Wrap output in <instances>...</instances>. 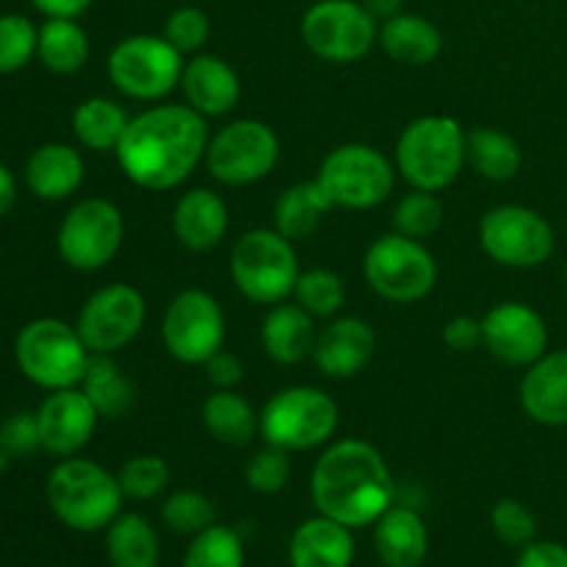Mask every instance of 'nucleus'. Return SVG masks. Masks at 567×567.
Returning <instances> with one entry per match:
<instances>
[{"instance_id": "obj_21", "label": "nucleus", "mask_w": 567, "mask_h": 567, "mask_svg": "<svg viewBox=\"0 0 567 567\" xmlns=\"http://www.w3.org/2000/svg\"><path fill=\"white\" fill-rule=\"evenodd\" d=\"M520 408L543 426H567V349L546 352L520 380Z\"/></svg>"}, {"instance_id": "obj_33", "label": "nucleus", "mask_w": 567, "mask_h": 567, "mask_svg": "<svg viewBox=\"0 0 567 567\" xmlns=\"http://www.w3.org/2000/svg\"><path fill=\"white\" fill-rule=\"evenodd\" d=\"M127 122H131V116L125 114L120 103L109 97H89L72 114V133L83 147L105 153V150L120 147Z\"/></svg>"}, {"instance_id": "obj_34", "label": "nucleus", "mask_w": 567, "mask_h": 567, "mask_svg": "<svg viewBox=\"0 0 567 567\" xmlns=\"http://www.w3.org/2000/svg\"><path fill=\"white\" fill-rule=\"evenodd\" d=\"M81 388L100 419H122L136 402L133 382L122 374L120 365L109 354H92Z\"/></svg>"}, {"instance_id": "obj_7", "label": "nucleus", "mask_w": 567, "mask_h": 567, "mask_svg": "<svg viewBox=\"0 0 567 567\" xmlns=\"http://www.w3.org/2000/svg\"><path fill=\"white\" fill-rule=\"evenodd\" d=\"M338 430V404L313 385L277 391L260 410V435L282 452H308L324 446Z\"/></svg>"}, {"instance_id": "obj_47", "label": "nucleus", "mask_w": 567, "mask_h": 567, "mask_svg": "<svg viewBox=\"0 0 567 567\" xmlns=\"http://www.w3.org/2000/svg\"><path fill=\"white\" fill-rule=\"evenodd\" d=\"M515 567H567V546L551 540H532L520 548Z\"/></svg>"}, {"instance_id": "obj_15", "label": "nucleus", "mask_w": 567, "mask_h": 567, "mask_svg": "<svg viewBox=\"0 0 567 567\" xmlns=\"http://www.w3.org/2000/svg\"><path fill=\"white\" fill-rule=\"evenodd\" d=\"M161 338L175 360L186 365H205L225 343L221 305L203 288H186L166 305Z\"/></svg>"}, {"instance_id": "obj_27", "label": "nucleus", "mask_w": 567, "mask_h": 567, "mask_svg": "<svg viewBox=\"0 0 567 567\" xmlns=\"http://www.w3.org/2000/svg\"><path fill=\"white\" fill-rule=\"evenodd\" d=\"M377 42L393 61L408 66L430 64L443 50V37L435 22L421 14H408V11L382 22Z\"/></svg>"}, {"instance_id": "obj_18", "label": "nucleus", "mask_w": 567, "mask_h": 567, "mask_svg": "<svg viewBox=\"0 0 567 567\" xmlns=\"http://www.w3.org/2000/svg\"><path fill=\"white\" fill-rule=\"evenodd\" d=\"M97 419V410L81 385L50 391L37 410L39 443L55 457H75L92 441Z\"/></svg>"}, {"instance_id": "obj_26", "label": "nucleus", "mask_w": 567, "mask_h": 567, "mask_svg": "<svg viewBox=\"0 0 567 567\" xmlns=\"http://www.w3.org/2000/svg\"><path fill=\"white\" fill-rule=\"evenodd\" d=\"M260 341L266 354L280 365H297L313 354L316 327L313 316L302 305L277 302L266 313L260 327Z\"/></svg>"}, {"instance_id": "obj_40", "label": "nucleus", "mask_w": 567, "mask_h": 567, "mask_svg": "<svg viewBox=\"0 0 567 567\" xmlns=\"http://www.w3.org/2000/svg\"><path fill=\"white\" fill-rule=\"evenodd\" d=\"M39 25L22 14H0V75L28 66L37 55Z\"/></svg>"}, {"instance_id": "obj_22", "label": "nucleus", "mask_w": 567, "mask_h": 567, "mask_svg": "<svg viewBox=\"0 0 567 567\" xmlns=\"http://www.w3.org/2000/svg\"><path fill=\"white\" fill-rule=\"evenodd\" d=\"M172 227H175L177 241L192 252H208L219 247L221 238L230 227V214H227L225 199L210 188H192L183 194L172 214Z\"/></svg>"}, {"instance_id": "obj_1", "label": "nucleus", "mask_w": 567, "mask_h": 567, "mask_svg": "<svg viewBox=\"0 0 567 567\" xmlns=\"http://www.w3.org/2000/svg\"><path fill=\"white\" fill-rule=\"evenodd\" d=\"M208 142L205 116L192 105H153L131 116L114 153L127 181L150 192H169L205 161Z\"/></svg>"}, {"instance_id": "obj_42", "label": "nucleus", "mask_w": 567, "mask_h": 567, "mask_svg": "<svg viewBox=\"0 0 567 567\" xmlns=\"http://www.w3.org/2000/svg\"><path fill=\"white\" fill-rule=\"evenodd\" d=\"M491 524L498 540L507 543V546L524 548L529 546L537 535L535 513H532L524 502H518V498H502V502L493 507Z\"/></svg>"}, {"instance_id": "obj_50", "label": "nucleus", "mask_w": 567, "mask_h": 567, "mask_svg": "<svg viewBox=\"0 0 567 567\" xmlns=\"http://www.w3.org/2000/svg\"><path fill=\"white\" fill-rule=\"evenodd\" d=\"M402 3L404 0H363L365 9L377 17V22L380 20L385 22V20H391V17L402 14Z\"/></svg>"}, {"instance_id": "obj_5", "label": "nucleus", "mask_w": 567, "mask_h": 567, "mask_svg": "<svg viewBox=\"0 0 567 567\" xmlns=\"http://www.w3.org/2000/svg\"><path fill=\"white\" fill-rule=\"evenodd\" d=\"M14 360L22 377L33 385L61 391L81 385L92 352L83 343L78 327L44 316L22 327L14 341Z\"/></svg>"}, {"instance_id": "obj_4", "label": "nucleus", "mask_w": 567, "mask_h": 567, "mask_svg": "<svg viewBox=\"0 0 567 567\" xmlns=\"http://www.w3.org/2000/svg\"><path fill=\"white\" fill-rule=\"evenodd\" d=\"M465 166V131L454 116H419L396 144V169L421 192H443Z\"/></svg>"}, {"instance_id": "obj_35", "label": "nucleus", "mask_w": 567, "mask_h": 567, "mask_svg": "<svg viewBox=\"0 0 567 567\" xmlns=\"http://www.w3.org/2000/svg\"><path fill=\"white\" fill-rule=\"evenodd\" d=\"M183 567H244V540L230 526H208L194 535Z\"/></svg>"}, {"instance_id": "obj_24", "label": "nucleus", "mask_w": 567, "mask_h": 567, "mask_svg": "<svg viewBox=\"0 0 567 567\" xmlns=\"http://www.w3.org/2000/svg\"><path fill=\"white\" fill-rule=\"evenodd\" d=\"M288 557H291V567H352V529L327 515L305 520L291 535Z\"/></svg>"}, {"instance_id": "obj_28", "label": "nucleus", "mask_w": 567, "mask_h": 567, "mask_svg": "<svg viewBox=\"0 0 567 567\" xmlns=\"http://www.w3.org/2000/svg\"><path fill=\"white\" fill-rule=\"evenodd\" d=\"M105 551L111 567H158L161 543L144 515L120 513L105 535Z\"/></svg>"}, {"instance_id": "obj_36", "label": "nucleus", "mask_w": 567, "mask_h": 567, "mask_svg": "<svg viewBox=\"0 0 567 567\" xmlns=\"http://www.w3.org/2000/svg\"><path fill=\"white\" fill-rule=\"evenodd\" d=\"M293 297H297V305H302L310 316L330 319L347 302V286H343L341 275H336V271L310 269L299 275Z\"/></svg>"}, {"instance_id": "obj_37", "label": "nucleus", "mask_w": 567, "mask_h": 567, "mask_svg": "<svg viewBox=\"0 0 567 567\" xmlns=\"http://www.w3.org/2000/svg\"><path fill=\"white\" fill-rule=\"evenodd\" d=\"M443 225V203L435 192H421L413 188L404 194L393 208V230L408 238H430Z\"/></svg>"}, {"instance_id": "obj_6", "label": "nucleus", "mask_w": 567, "mask_h": 567, "mask_svg": "<svg viewBox=\"0 0 567 567\" xmlns=\"http://www.w3.org/2000/svg\"><path fill=\"white\" fill-rule=\"evenodd\" d=\"M299 260L291 238L275 227L247 230L230 252V277L238 291L258 305L286 302L299 280Z\"/></svg>"}, {"instance_id": "obj_3", "label": "nucleus", "mask_w": 567, "mask_h": 567, "mask_svg": "<svg viewBox=\"0 0 567 567\" xmlns=\"http://www.w3.org/2000/svg\"><path fill=\"white\" fill-rule=\"evenodd\" d=\"M50 509L64 526L75 532L109 529L122 509L120 480L94 460L64 457L44 485Z\"/></svg>"}, {"instance_id": "obj_17", "label": "nucleus", "mask_w": 567, "mask_h": 567, "mask_svg": "<svg viewBox=\"0 0 567 567\" xmlns=\"http://www.w3.org/2000/svg\"><path fill=\"white\" fill-rule=\"evenodd\" d=\"M482 343L502 363L529 369L548 352V324L532 305L502 302L482 319Z\"/></svg>"}, {"instance_id": "obj_31", "label": "nucleus", "mask_w": 567, "mask_h": 567, "mask_svg": "<svg viewBox=\"0 0 567 567\" xmlns=\"http://www.w3.org/2000/svg\"><path fill=\"white\" fill-rule=\"evenodd\" d=\"M203 424L227 446H247L260 432V413L236 391H214L203 404Z\"/></svg>"}, {"instance_id": "obj_44", "label": "nucleus", "mask_w": 567, "mask_h": 567, "mask_svg": "<svg viewBox=\"0 0 567 567\" xmlns=\"http://www.w3.org/2000/svg\"><path fill=\"white\" fill-rule=\"evenodd\" d=\"M0 443L3 449L14 454H25L39 449V426H37V413H17L0 426Z\"/></svg>"}, {"instance_id": "obj_12", "label": "nucleus", "mask_w": 567, "mask_h": 567, "mask_svg": "<svg viewBox=\"0 0 567 567\" xmlns=\"http://www.w3.org/2000/svg\"><path fill=\"white\" fill-rule=\"evenodd\" d=\"M280 161V138L260 120H236L210 136L205 166L225 186H249L264 181Z\"/></svg>"}, {"instance_id": "obj_29", "label": "nucleus", "mask_w": 567, "mask_h": 567, "mask_svg": "<svg viewBox=\"0 0 567 567\" xmlns=\"http://www.w3.org/2000/svg\"><path fill=\"white\" fill-rule=\"evenodd\" d=\"M37 59L55 75H72L89 59V37L72 17H48L39 25Z\"/></svg>"}, {"instance_id": "obj_10", "label": "nucleus", "mask_w": 567, "mask_h": 567, "mask_svg": "<svg viewBox=\"0 0 567 567\" xmlns=\"http://www.w3.org/2000/svg\"><path fill=\"white\" fill-rule=\"evenodd\" d=\"M299 31L310 53L336 64L360 61L380 39L377 17L358 0H316Z\"/></svg>"}, {"instance_id": "obj_9", "label": "nucleus", "mask_w": 567, "mask_h": 567, "mask_svg": "<svg viewBox=\"0 0 567 567\" xmlns=\"http://www.w3.org/2000/svg\"><path fill=\"white\" fill-rule=\"evenodd\" d=\"M363 275L382 299L410 305L430 297L437 282V264L419 238L388 233L365 249Z\"/></svg>"}, {"instance_id": "obj_41", "label": "nucleus", "mask_w": 567, "mask_h": 567, "mask_svg": "<svg viewBox=\"0 0 567 567\" xmlns=\"http://www.w3.org/2000/svg\"><path fill=\"white\" fill-rule=\"evenodd\" d=\"M161 37L172 44V48L186 53H199L210 37V20L203 9L197 6H181L172 11L164 22V33Z\"/></svg>"}, {"instance_id": "obj_49", "label": "nucleus", "mask_w": 567, "mask_h": 567, "mask_svg": "<svg viewBox=\"0 0 567 567\" xmlns=\"http://www.w3.org/2000/svg\"><path fill=\"white\" fill-rule=\"evenodd\" d=\"M17 203V181L9 166L0 161V216L9 214Z\"/></svg>"}, {"instance_id": "obj_16", "label": "nucleus", "mask_w": 567, "mask_h": 567, "mask_svg": "<svg viewBox=\"0 0 567 567\" xmlns=\"http://www.w3.org/2000/svg\"><path fill=\"white\" fill-rule=\"evenodd\" d=\"M147 302L127 282H111L83 302L78 313V332L92 354H111L127 347L142 332Z\"/></svg>"}, {"instance_id": "obj_25", "label": "nucleus", "mask_w": 567, "mask_h": 567, "mask_svg": "<svg viewBox=\"0 0 567 567\" xmlns=\"http://www.w3.org/2000/svg\"><path fill=\"white\" fill-rule=\"evenodd\" d=\"M374 548L385 567H419L430 551L424 518L415 509L393 504L374 524Z\"/></svg>"}, {"instance_id": "obj_39", "label": "nucleus", "mask_w": 567, "mask_h": 567, "mask_svg": "<svg viewBox=\"0 0 567 567\" xmlns=\"http://www.w3.org/2000/svg\"><path fill=\"white\" fill-rule=\"evenodd\" d=\"M161 518L177 535H199L216 524V507L205 493L177 491L161 507Z\"/></svg>"}, {"instance_id": "obj_46", "label": "nucleus", "mask_w": 567, "mask_h": 567, "mask_svg": "<svg viewBox=\"0 0 567 567\" xmlns=\"http://www.w3.org/2000/svg\"><path fill=\"white\" fill-rule=\"evenodd\" d=\"M205 374H208L210 385H214L216 391H233V388L244 380V363L233 352L219 349V352H216L214 358H208V363H205Z\"/></svg>"}, {"instance_id": "obj_20", "label": "nucleus", "mask_w": 567, "mask_h": 567, "mask_svg": "<svg viewBox=\"0 0 567 567\" xmlns=\"http://www.w3.org/2000/svg\"><path fill=\"white\" fill-rule=\"evenodd\" d=\"M181 89L186 105L203 116H225L241 100L238 72L225 59L210 53H194L183 64Z\"/></svg>"}, {"instance_id": "obj_43", "label": "nucleus", "mask_w": 567, "mask_h": 567, "mask_svg": "<svg viewBox=\"0 0 567 567\" xmlns=\"http://www.w3.org/2000/svg\"><path fill=\"white\" fill-rule=\"evenodd\" d=\"M288 476H291L288 452L269 446V443L258 454H252V460L247 463V485L255 493H264V496L280 493L288 485Z\"/></svg>"}, {"instance_id": "obj_48", "label": "nucleus", "mask_w": 567, "mask_h": 567, "mask_svg": "<svg viewBox=\"0 0 567 567\" xmlns=\"http://www.w3.org/2000/svg\"><path fill=\"white\" fill-rule=\"evenodd\" d=\"M33 9L42 11L44 17H81L94 0H31Z\"/></svg>"}, {"instance_id": "obj_13", "label": "nucleus", "mask_w": 567, "mask_h": 567, "mask_svg": "<svg viewBox=\"0 0 567 567\" xmlns=\"http://www.w3.org/2000/svg\"><path fill=\"white\" fill-rule=\"evenodd\" d=\"M125 238V219L109 199L89 197L66 210L55 236L61 260L78 271H97L116 258Z\"/></svg>"}, {"instance_id": "obj_14", "label": "nucleus", "mask_w": 567, "mask_h": 567, "mask_svg": "<svg viewBox=\"0 0 567 567\" xmlns=\"http://www.w3.org/2000/svg\"><path fill=\"white\" fill-rule=\"evenodd\" d=\"M482 249L509 269H535L554 255V230L543 214L526 205H498L480 221Z\"/></svg>"}, {"instance_id": "obj_32", "label": "nucleus", "mask_w": 567, "mask_h": 567, "mask_svg": "<svg viewBox=\"0 0 567 567\" xmlns=\"http://www.w3.org/2000/svg\"><path fill=\"white\" fill-rule=\"evenodd\" d=\"M330 210L332 203L324 188L319 186V181L293 183L275 203V230H280L291 241L308 238L319 227L321 216L330 214Z\"/></svg>"}, {"instance_id": "obj_11", "label": "nucleus", "mask_w": 567, "mask_h": 567, "mask_svg": "<svg viewBox=\"0 0 567 567\" xmlns=\"http://www.w3.org/2000/svg\"><path fill=\"white\" fill-rule=\"evenodd\" d=\"M183 53L164 37L136 33L111 50L109 78L122 94L133 100H161L181 86Z\"/></svg>"}, {"instance_id": "obj_38", "label": "nucleus", "mask_w": 567, "mask_h": 567, "mask_svg": "<svg viewBox=\"0 0 567 567\" xmlns=\"http://www.w3.org/2000/svg\"><path fill=\"white\" fill-rule=\"evenodd\" d=\"M120 487L125 498H136V502H150V498L161 496L169 487L172 471L164 457L158 454H136L127 460L120 471Z\"/></svg>"}, {"instance_id": "obj_51", "label": "nucleus", "mask_w": 567, "mask_h": 567, "mask_svg": "<svg viewBox=\"0 0 567 567\" xmlns=\"http://www.w3.org/2000/svg\"><path fill=\"white\" fill-rule=\"evenodd\" d=\"M565 282H567V266H565Z\"/></svg>"}, {"instance_id": "obj_45", "label": "nucleus", "mask_w": 567, "mask_h": 567, "mask_svg": "<svg viewBox=\"0 0 567 567\" xmlns=\"http://www.w3.org/2000/svg\"><path fill=\"white\" fill-rule=\"evenodd\" d=\"M443 341L454 352H474L482 343V319H474V316H454L443 327Z\"/></svg>"}, {"instance_id": "obj_30", "label": "nucleus", "mask_w": 567, "mask_h": 567, "mask_svg": "<svg viewBox=\"0 0 567 567\" xmlns=\"http://www.w3.org/2000/svg\"><path fill=\"white\" fill-rule=\"evenodd\" d=\"M465 164L474 166L476 175L485 181H513L518 175L524 155H520L518 142L496 127H476L465 133Z\"/></svg>"}, {"instance_id": "obj_23", "label": "nucleus", "mask_w": 567, "mask_h": 567, "mask_svg": "<svg viewBox=\"0 0 567 567\" xmlns=\"http://www.w3.org/2000/svg\"><path fill=\"white\" fill-rule=\"evenodd\" d=\"M86 177L83 155L72 144L48 142L31 153L25 161V186L37 194L39 199H59L72 197L81 188Z\"/></svg>"}, {"instance_id": "obj_2", "label": "nucleus", "mask_w": 567, "mask_h": 567, "mask_svg": "<svg viewBox=\"0 0 567 567\" xmlns=\"http://www.w3.org/2000/svg\"><path fill=\"white\" fill-rule=\"evenodd\" d=\"M310 496L319 515L349 529H363L393 507L396 482L380 449L360 437L332 443L310 476Z\"/></svg>"}, {"instance_id": "obj_19", "label": "nucleus", "mask_w": 567, "mask_h": 567, "mask_svg": "<svg viewBox=\"0 0 567 567\" xmlns=\"http://www.w3.org/2000/svg\"><path fill=\"white\" fill-rule=\"evenodd\" d=\"M374 349L377 336L369 321L358 319V316H343V319L330 321L316 336L310 358L324 377L347 380V377L360 374L371 363Z\"/></svg>"}, {"instance_id": "obj_8", "label": "nucleus", "mask_w": 567, "mask_h": 567, "mask_svg": "<svg viewBox=\"0 0 567 567\" xmlns=\"http://www.w3.org/2000/svg\"><path fill=\"white\" fill-rule=\"evenodd\" d=\"M316 181L330 197L332 208L365 210L391 197L396 166L371 144L352 142L336 147L321 161Z\"/></svg>"}]
</instances>
